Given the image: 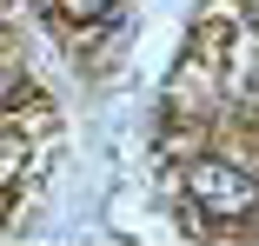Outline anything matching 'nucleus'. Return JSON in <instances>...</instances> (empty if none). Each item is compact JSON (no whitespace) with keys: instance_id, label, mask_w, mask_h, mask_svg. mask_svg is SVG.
<instances>
[{"instance_id":"nucleus-2","label":"nucleus","mask_w":259,"mask_h":246,"mask_svg":"<svg viewBox=\"0 0 259 246\" xmlns=\"http://www.w3.org/2000/svg\"><path fill=\"white\" fill-rule=\"evenodd\" d=\"M20 167H27V140L0 127V193H7V186L20 180Z\"/></svg>"},{"instance_id":"nucleus-4","label":"nucleus","mask_w":259,"mask_h":246,"mask_svg":"<svg viewBox=\"0 0 259 246\" xmlns=\"http://www.w3.org/2000/svg\"><path fill=\"white\" fill-rule=\"evenodd\" d=\"M14 100V80H7V67H0V107H7Z\"/></svg>"},{"instance_id":"nucleus-1","label":"nucleus","mask_w":259,"mask_h":246,"mask_svg":"<svg viewBox=\"0 0 259 246\" xmlns=\"http://www.w3.org/2000/svg\"><path fill=\"white\" fill-rule=\"evenodd\" d=\"M186 200L206 220H252L259 213V173H246L239 160H220V153H199V160H186Z\"/></svg>"},{"instance_id":"nucleus-3","label":"nucleus","mask_w":259,"mask_h":246,"mask_svg":"<svg viewBox=\"0 0 259 246\" xmlns=\"http://www.w3.org/2000/svg\"><path fill=\"white\" fill-rule=\"evenodd\" d=\"M54 14L73 20V27H93V20H107V14H113V0H54Z\"/></svg>"}]
</instances>
